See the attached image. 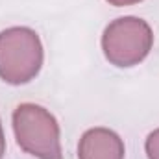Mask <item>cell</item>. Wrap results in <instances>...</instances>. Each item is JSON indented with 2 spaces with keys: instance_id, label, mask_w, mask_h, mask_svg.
Listing matches in <instances>:
<instances>
[{
  "instance_id": "cell-1",
  "label": "cell",
  "mask_w": 159,
  "mask_h": 159,
  "mask_svg": "<svg viewBox=\"0 0 159 159\" xmlns=\"http://www.w3.org/2000/svg\"><path fill=\"white\" fill-rule=\"evenodd\" d=\"M43 65V46L35 32L9 28L0 34V78L20 85L37 76Z\"/></svg>"
},
{
  "instance_id": "cell-2",
  "label": "cell",
  "mask_w": 159,
  "mask_h": 159,
  "mask_svg": "<svg viewBox=\"0 0 159 159\" xmlns=\"http://www.w3.org/2000/svg\"><path fill=\"white\" fill-rule=\"evenodd\" d=\"M13 129L19 146L39 159H61L59 126L41 106L22 104L13 113Z\"/></svg>"
},
{
  "instance_id": "cell-3",
  "label": "cell",
  "mask_w": 159,
  "mask_h": 159,
  "mask_svg": "<svg viewBox=\"0 0 159 159\" xmlns=\"http://www.w3.org/2000/svg\"><path fill=\"white\" fill-rule=\"evenodd\" d=\"M154 43L150 26L143 19L122 17L111 22L102 37L106 57L117 67H133L143 61Z\"/></svg>"
},
{
  "instance_id": "cell-4",
  "label": "cell",
  "mask_w": 159,
  "mask_h": 159,
  "mask_svg": "<svg viewBox=\"0 0 159 159\" xmlns=\"http://www.w3.org/2000/svg\"><path fill=\"white\" fill-rule=\"evenodd\" d=\"M80 159H124V144L117 133L106 128L89 129L78 146Z\"/></svg>"
},
{
  "instance_id": "cell-5",
  "label": "cell",
  "mask_w": 159,
  "mask_h": 159,
  "mask_svg": "<svg viewBox=\"0 0 159 159\" xmlns=\"http://www.w3.org/2000/svg\"><path fill=\"white\" fill-rule=\"evenodd\" d=\"M146 152L150 159H159V129L152 131L146 139Z\"/></svg>"
},
{
  "instance_id": "cell-6",
  "label": "cell",
  "mask_w": 159,
  "mask_h": 159,
  "mask_svg": "<svg viewBox=\"0 0 159 159\" xmlns=\"http://www.w3.org/2000/svg\"><path fill=\"white\" fill-rule=\"evenodd\" d=\"M107 2L113 4V6H129V4H137L141 0H107Z\"/></svg>"
},
{
  "instance_id": "cell-7",
  "label": "cell",
  "mask_w": 159,
  "mask_h": 159,
  "mask_svg": "<svg viewBox=\"0 0 159 159\" xmlns=\"http://www.w3.org/2000/svg\"><path fill=\"white\" fill-rule=\"evenodd\" d=\"M6 152V143H4V133H2V126H0V157Z\"/></svg>"
}]
</instances>
